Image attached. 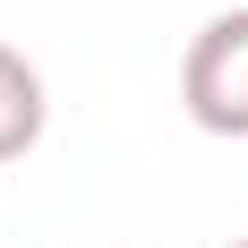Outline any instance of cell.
I'll return each mask as SVG.
<instances>
[{
	"label": "cell",
	"mask_w": 248,
	"mask_h": 248,
	"mask_svg": "<svg viewBox=\"0 0 248 248\" xmlns=\"http://www.w3.org/2000/svg\"><path fill=\"white\" fill-rule=\"evenodd\" d=\"M231 248H248V240H231Z\"/></svg>",
	"instance_id": "cell-3"
},
{
	"label": "cell",
	"mask_w": 248,
	"mask_h": 248,
	"mask_svg": "<svg viewBox=\"0 0 248 248\" xmlns=\"http://www.w3.org/2000/svg\"><path fill=\"white\" fill-rule=\"evenodd\" d=\"M180 103L205 137H248V9H223L188 34Z\"/></svg>",
	"instance_id": "cell-1"
},
{
	"label": "cell",
	"mask_w": 248,
	"mask_h": 248,
	"mask_svg": "<svg viewBox=\"0 0 248 248\" xmlns=\"http://www.w3.org/2000/svg\"><path fill=\"white\" fill-rule=\"evenodd\" d=\"M43 120H51L43 69H34V60H26L17 43H0V163H17V154H34Z\"/></svg>",
	"instance_id": "cell-2"
}]
</instances>
